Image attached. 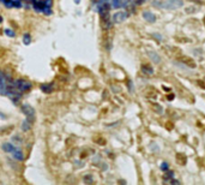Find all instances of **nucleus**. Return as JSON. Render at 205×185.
<instances>
[{
  "mask_svg": "<svg viewBox=\"0 0 205 185\" xmlns=\"http://www.w3.org/2000/svg\"><path fill=\"white\" fill-rule=\"evenodd\" d=\"M154 6L159 8H166V10H175V8H180L183 6V1L182 0H164L161 2H152Z\"/></svg>",
  "mask_w": 205,
  "mask_h": 185,
  "instance_id": "1",
  "label": "nucleus"
},
{
  "mask_svg": "<svg viewBox=\"0 0 205 185\" xmlns=\"http://www.w3.org/2000/svg\"><path fill=\"white\" fill-rule=\"evenodd\" d=\"M127 17H129V13H127V12L120 11V12H116V13L113 16V21L115 23H120L122 21H125Z\"/></svg>",
  "mask_w": 205,
  "mask_h": 185,
  "instance_id": "2",
  "label": "nucleus"
},
{
  "mask_svg": "<svg viewBox=\"0 0 205 185\" xmlns=\"http://www.w3.org/2000/svg\"><path fill=\"white\" fill-rule=\"evenodd\" d=\"M22 111L25 113V116L28 117V119L30 118V120L32 122L34 120V117H35V112H34V109L30 107V106H28V105H23L22 107Z\"/></svg>",
  "mask_w": 205,
  "mask_h": 185,
  "instance_id": "3",
  "label": "nucleus"
},
{
  "mask_svg": "<svg viewBox=\"0 0 205 185\" xmlns=\"http://www.w3.org/2000/svg\"><path fill=\"white\" fill-rule=\"evenodd\" d=\"M11 154H12V156L15 158L16 160H21V161H22L23 159H24V158H23V153L18 149V148H15V150H13Z\"/></svg>",
  "mask_w": 205,
  "mask_h": 185,
  "instance_id": "4",
  "label": "nucleus"
},
{
  "mask_svg": "<svg viewBox=\"0 0 205 185\" xmlns=\"http://www.w3.org/2000/svg\"><path fill=\"white\" fill-rule=\"evenodd\" d=\"M143 17H144L146 21H150V22H155L156 21V16L151 13V12H148V11H145L144 13H143Z\"/></svg>",
  "mask_w": 205,
  "mask_h": 185,
  "instance_id": "5",
  "label": "nucleus"
},
{
  "mask_svg": "<svg viewBox=\"0 0 205 185\" xmlns=\"http://www.w3.org/2000/svg\"><path fill=\"white\" fill-rule=\"evenodd\" d=\"M15 148L16 147L13 146V144H11V143H4V146H2V149H4L6 153H10V154L15 150Z\"/></svg>",
  "mask_w": 205,
  "mask_h": 185,
  "instance_id": "6",
  "label": "nucleus"
},
{
  "mask_svg": "<svg viewBox=\"0 0 205 185\" xmlns=\"http://www.w3.org/2000/svg\"><path fill=\"white\" fill-rule=\"evenodd\" d=\"M41 90L45 92H51L53 90V84H42L41 85Z\"/></svg>",
  "mask_w": 205,
  "mask_h": 185,
  "instance_id": "7",
  "label": "nucleus"
},
{
  "mask_svg": "<svg viewBox=\"0 0 205 185\" xmlns=\"http://www.w3.org/2000/svg\"><path fill=\"white\" fill-rule=\"evenodd\" d=\"M173 178H174V173H173V172H167L166 176H164V179L168 180V182H170Z\"/></svg>",
  "mask_w": 205,
  "mask_h": 185,
  "instance_id": "8",
  "label": "nucleus"
},
{
  "mask_svg": "<svg viewBox=\"0 0 205 185\" xmlns=\"http://www.w3.org/2000/svg\"><path fill=\"white\" fill-rule=\"evenodd\" d=\"M143 72H145V73H149V75H152L154 73V71H152L151 68H148V66H145V65H143Z\"/></svg>",
  "mask_w": 205,
  "mask_h": 185,
  "instance_id": "9",
  "label": "nucleus"
},
{
  "mask_svg": "<svg viewBox=\"0 0 205 185\" xmlns=\"http://www.w3.org/2000/svg\"><path fill=\"white\" fill-rule=\"evenodd\" d=\"M23 39H24V45H29L30 43V35L29 34H25Z\"/></svg>",
  "mask_w": 205,
  "mask_h": 185,
  "instance_id": "10",
  "label": "nucleus"
},
{
  "mask_svg": "<svg viewBox=\"0 0 205 185\" xmlns=\"http://www.w3.org/2000/svg\"><path fill=\"white\" fill-rule=\"evenodd\" d=\"M5 34H6L7 36H11V38H15L16 36L15 32H13L12 30H10V29H6V30H5Z\"/></svg>",
  "mask_w": 205,
  "mask_h": 185,
  "instance_id": "11",
  "label": "nucleus"
},
{
  "mask_svg": "<svg viewBox=\"0 0 205 185\" xmlns=\"http://www.w3.org/2000/svg\"><path fill=\"white\" fill-rule=\"evenodd\" d=\"M161 170H163V171H168V170H169V165H168L167 162H163V163L161 165Z\"/></svg>",
  "mask_w": 205,
  "mask_h": 185,
  "instance_id": "12",
  "label": "nucleus"
},
{
  "mask_svg": "<svg viewBox=\"0 0 205 185\" xmlns=\"http://www.w3.org/2000/svg\"><path fill=\"white\" fill-rule=\"evenodd\" d=\"M75 1H76L77 4H78V2H81V0H75Z\"/></svg>",
  "mask_w": 205,
  "mask_h": 185,
  "instance_id": "13",
  "label": "nucleus"
},
{
  "mask_svg": "<svg viewBox=\"0 0 205 185\" xmlns=\"http://www.w3.org/2000/svg\"><path fill=\"white\" fill-rule=\"evenodd\" d=\"M1 21H2V18H1V17H0V22H1Z\"/></svg>",
  "mask_w": 205,
  "mask_h": 185,
  "instance_id": "14",
  "label": "nucleus"
}]
</instances>
